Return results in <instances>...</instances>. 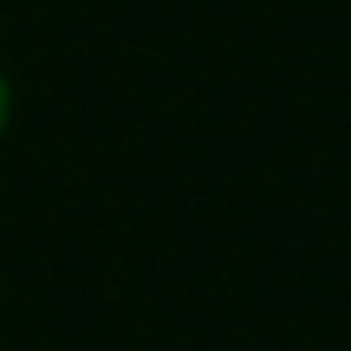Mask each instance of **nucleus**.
<instances>
[{
	"instance_id": "obj_1",
	"label": "nucleus",
	"mask_w": 351,
	"mask_h": 351,
	"mask_svg": "<svg viewBox=\"0 0 351 351\" xmlns=\"http://www.w3.org/2000/svg\"><path fill=\"white\" fill-rule=\"evenodd\" d=\"M0 124H7V78H0Z\"/></svg>"
}]
</instances>
